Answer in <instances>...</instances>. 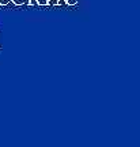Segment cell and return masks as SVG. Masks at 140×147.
<instances>
[{
    "label": "cell",
    "mask_w": 140,
    "mask_h": 147,
    "mask_svg": "<svg viewBox=\"0 0 140 147\" xmlns=\"http://www.w3.org/2000/svg\"><path fill=\"white\" fill-rule=\"evenodd\" d=\"M15 5H29V0H12Z\"/></svg>",
    "instance_id": "1"
},
{
    "label": "cell",
    "mask_w": 140,
    "mask_h": 147,
    "mask_svg": "<svg viewBox=\"0 0 140 147\" xmlns=\"http://www.w3.org/2000/svg\"><path fill=\"white\" fill-rule=\"evenodd\" d=\"M29 5H40L38 4V0H29Z\"/></svg>",
    "instance_id": "5"
},
{
    "label": "cell",
    "mask_w": 140,
    "mask_h": 147,
    "mask_svg": "<svg viewBox=\"0 0 140 147\" xmlns=\"http://www.w3.org/2000/svg\"><path fill=\"white\" fill-rule=\"evenodd\" d=\"M12 0H0V5H8Z\"/></svg>",
    "instance_id": "4"
},
{
    "label": "cell",
    "mask_w": 140,
    "mask_h": 147,
    "mask_svg": "<svg viewBox=\"0 0 140 147\" xmlns=\"http://www.w3.org/2000/svg\"><path fill=\"white\" fill-rule=\"evenodd\" d=\"M65 3L68 5H76L78 4V0H65Z\"/></svg>",
    "instance_id": "2"
},
{
    "label": "cell",
    "mask_w": 140,
    "mask_h": 147,
    "mask_svg": "<svg viewBox=\"0 0 140 147\" xmlns=\"http://www.w3.org/2000/svg\"><path fill=\"white\" fill-rule=\"evenodd\" d=\"M40 5H49V0H38Z\"/></svg>",
    "instance_id": "3"
},
{
    "label": "cell",
    "mask_w": 140,
    "mask_h": 147,
    "mask_svg": "<svg viewBox=\"0 0 140 147\" xmlns=\"http://www.w3.org/2000/svg\"><path fill=\"white\" fill-rule=\"evenodd\" d=\"M60 3V0H49V5H57Z\"/></svg>",
    "instance_id": "6"
}]
</instances>
